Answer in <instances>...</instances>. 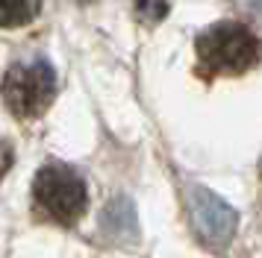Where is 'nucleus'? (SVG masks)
Instances as JSON below:
<instances>
[{"label": "nucleus", "instance_id": "1", "mask_svg": "<svg viewBox=\"0 0 262 258\" xmlns=\"http://www.w3.org/2000/svg\"><path fill=\"white\" fill-rule=\"evenodd\" d=\"M194 50L201 59V70L206 76H215V73H245L248 68H253L259 62L262 44L245 23L221 21L198 35Z\"/></svg>", "mask_w": 262, "mask_h": 258}, {"label": "nucleus", "instance_id": "2", "mask_svg": "<svg viewBox=\"0 0 262 258\" xmlns=\"http://www.w3.org/2000/svg\"><path fill=\"white\" fill-rule=\"evenodd\" d=\"M33 197H36L38 209L62 226L77 223L89 205V191H85L83 176L65 164H45L38 170L36 182H33Z\"/></svg>", "mask_w": 262, "mask_h": 258}, {"label": "nucleus", "instance_id": "3", "mask_svg": "<svg viewBox=\"0 0 262 258\" xmlns=\"http://www.w3.org/2000/svg\"><path fill=\"white\" fill-rule=\"evenodd\" d=\"M56 97V70L48 59L18 62L3 76V103L15 117H38Z\"/></svg>", "mask_w": 262, "mask_h": 258}, {"label": "nucleus", "instance_id": "4", "mask_svg": "<svg viewBox=\"0 0 262 258\" xmlns=\"http://www.w3.org/2000/svg\"><path fill=\"white\" fill-rule=\"evenodd\" d=\"M189 217H191V229L198 235V241L209 249H224L238 226V211L224 202L215 191L203 185L189 188Z\"/></svg>", "mask_w": 262, "mask_h": 258}, {"label": "nucleus", "instance_id": "5", "mask_svg": "<svg viewBox=\"0 0 262 258\" xmlns=\"http://www.w3.org/2000/svg\"><path fill=\"white\" fill-rule=\"evenodd\" d=\"M103 232L115 241H136L139 226H136V209L127 197H115L103 211Z\"/></svg>", "mask_w": 262, "mask_h": 258}, {"label": "nucleus", "instance_id": "6", "mask_svg": "<svg viewBox=\"0 0 262 258\" xmlns=\"http://www.w3.org/2000/svg\"><path fill=\"white\" fill-rule=\"evenodd\" d=\"M41 0H0V27H24L38 15Z\"/></svg>", "mask_w": 262, "mask_h": 258}, {"label": "nucleus", "instance_id": "7", "mask_svg": "<svg viewBox=\"0 0 262 258\" xmlns=\"http://www.w3.org/2000/svg\"><path fill=\"white\" fill-rule=\"evenodd\" d=\"M168 0H136V12L144 23H159L168 15Z\"/></svg>", "mask_w": 262, "mask_h": 258}, {"label": "nucleus", "instance_id": "8", "mask_svg": "<svg viewBox=\"0 0 262 258\" xmlns=\"http://www.w3.org/2000/svg\"><path fill=\"white\" fill-rule=\"evenodd\" d=\"M9 167H12V150L6 144H0V179L9 173Z\"/></svg>", "mask_w": 262, "mask_h": 258}, {"label": "nucleus", "instance_id": "9", "mask_svg": "<svg viewBox=\"0 0 262 258\" xmlns=\"http://www.w3.org/2000/svg\"><path fill=\"white\" fill-rule=\"evenodd\" d=\"M259 170H262V164H259Z\"/></svg>", "mask_w": 262, "mask_h": 258}]
</instances>
